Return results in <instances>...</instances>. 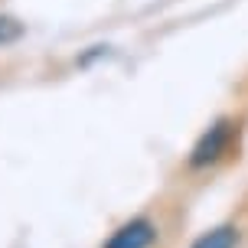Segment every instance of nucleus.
<instances>
[{
    "instance_id": "nucleus-1",
    "label": "nucleus",
    "mask_w": 248,
    "mask_h": 248,
    "mask_svg": "<svg viewBox=\"0 0 248 248\" xmlns=\"http://www.w3.org/2000/svg\"><path fill=\"white\" fill-rule=\"evenodd\" d=\"M232 137H235V124L232 121H216L209 131L196 140V147L189 154V163H193V167H209V163H216L222 154H229Z\"/></svg>"
},
{
    "instance_id": "nucleus-2",
    "label": "nucleus",
    "mask_w": 248,
    "mask_h": 248,
    "mask_svg": "<svg viewBox=\"0 0 248 248\" xmlns=\"http://www.w3.org/2000/svg\"><path fill=\"white\" fill-rule=\"evenodd\" d=\"M154 235H157V232H154V225H150L147 219H131V222H124L121 229L105 242V248H150Z\"/></svg>"
},
{
    "instance_id": "nucleus-3",
    "label": "nucleus",
    "mask_w": 248,
    "mask_h": 248,
    "mask_svg": "<svg viewBox=\"0 0 248 248\" xmlns=\"http://www.w3.org/2000/svg\"><path fill=\"white\" fill-rule=\"evenodd\" d=\"M235 245H238V232L232 225H219L206 235H199L189 248H235Z\"/></svg>"
},
{
    "instance_id": "nucleus-4",
    "label": "nucleus",
    "mask_w": 248,
    "mask_h": 248,
    "mask_svg": "<svg viewBox=\"0 0 248 248\" xmlns=\"http://www.w3.org/2000/svg\"><path fill=\"white\" fill-rule=\"evenodd\" d=\"M23 36V23L13 16H0V46H10Z\"/></svg>"
}]
</instances>
